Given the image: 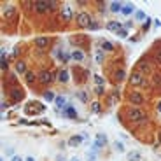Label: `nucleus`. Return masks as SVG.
Instances as JSON below:
<instances>
[{
  "label": "nucleus",
  "instance_id": "7c9ffc66",
  "mask_svg": "<svg viewBox=\"0 0 161 161\" xmlns=\"http://www.w3.org/2000/svg\"><path fill=\"white\" fill-rule=\"evenodd\" d=\"M86 158H88V161H96V152H93V151L88 152V156Z\"/></svg>",
  "mask_w": 161,
  "mask_h": 161
},
{
  "label": "nucleus",
  "instance_id": "1a4fd4ad",
  "mask_svg": "<svg viewBox=\"0 0 161 161\" xmlns=\"http://www.w3.org/2000/svg\"><path fill=\"white\" fill-rule=\"evenodd\" d=\"M105 144H107V135L98 133V135H96V142H95V147H96V149H100V147H103Z\"/></svg>",
  "mask_w": 161,
  "mask_h": 161
},
{
  "label": "nucleus",
  "instance_id": "f3484780",
  "mask_svg": "<svg viewBox=\"0 0 161 161\" xmlns=\"http://www.w3.org/2000/svg\"><path fill=\"white\" fill-rule=\"evenodd\" d=\"M16 72L18 74H27V65H25V61H16Z\"/></svg>",
  "mask_w": 161,
  "mask_h": 161
},
{
  "label": "nucleus",
  "instance_id": "f257e3e1",
  "mask_svg": "<svg viewBox=\"0 0 161 161\" xmlns=\"http://www.w3.org/2000/svg\"><path fill=\"white\" fill-rule=\"evenodd\" d=\"M128 119L137 123V124H140V123L145 121V114H144L140 109H130V110H128Z\"/></svg>",
  "mask_w": 161,
  "mask_h": 161
},
{
  "label": "nucleus",
  "instance_id": "412c9836",
  "mask_svg": "<svg viewBox=\"0 0 161 161\" xmlns=\"http://www.w3.org/2000/svg\"><path fill=\"white\" fill-rule=\"evenodd\" d=\"M103 60H105V56H103V51H102V47H100V49H96V53H95V61L102 63Z\"/></svg>",
  "mask_w": 161,
  "mask_h": 161
},
{
  "label": "nucleus",
  "instance_id": "20e7f679",
  "mask_svg": "<svg viewBox=\"0 0 161 161\" xmlns=\"http://www.w3.org/2000/svg\"><path fill=\"white\" fill-rule=\"evenodd\" d=\"M130 84L135 86V88L144 84V74H142V72H140V70H133V72H131V74H130Z\"/></svg>",
  "mask_w": 161,
  "mask_h": 161
},
{
  "label": "nucleus",
  "instance_id": "dca6fc26",
  "mask_svg": "<svg viewBox=\"0 0 161 161\" xmlns=\"http://www.w3.org/2000/svg\"><path fill=\"white\" fill-rule=\"evenodd\" d=\"M47 44H49V39H47V37H37V39H35V46H37V47H46Z\"/></svg>",
  "mask_w": 161,
  "mask_h": 161
},
{
  "label": "nucleus",
  "instance_id": "cd10ccee",
  "mask_svg": "<svg viewBox=\"0 0 161 161\" xmlns=\"http://www.w3.org/2000/svg\"><path fill=\"white\" fill-rule=\"evenodd\" d=\"M21 96H23V93H21L19 90H12V98H14V100L21 98Z\"/></svg>",
  "mask_w": 161,
  "mask_h": 161
},
{
  "label": "nucleus",
  "instance_id": "a211bd4d",
  "mask_svg": "<svg viewBox=\"0 0 161 161\" xmlns=\"http://www.w3.org/2000/svg\"><path fill=\"white\" fill-rule=\"evenodd\" d=\"M140 152L139 151H131V152H128V161H140Z\"/></svg>",
  "mask_w": 161,
  "mask_h": 161
},
{
  "label": "nucleus",
  "instance_id": "4c0bfd02",
  "mask_svg": "<svg viewBox=\"0 0 161 161\" xmlns=\"http://www.w3.org/2000/svg\"><path fill=\"white\" fill-rule=\"evenodd\" d=\"M11 161H23V159L19 156H12V158H11Z\"/></svg>",
  "mask_w": 161,
  "mask_h": 161
},
{
  "label": "nucleus",
  "instance_id": "c756f323",
  "mask_svg": "<svg viewBox=\"0 0 161 161\" xmlns=\"http://www.w3.org/2000/svg\"><path fill=\"white\" fill-rule=\"evenodd\" d=\"M152 79H154V84L161 86V76H159V74H152Z\"/></svg>",
  "mask_w": 161,
  "mask_h": 161
},
{
  "label": "nucleus",
  "instance_id": "aec40b11",
  "mask_svg": "<svg viewBox=\"0 0 161 161\" xmlns=\"http://www.w3.org/2000/svg\"><path fill=\"white\" fill-rule=\"evenodd\" d=\"M110 11H112V12H119V11H123V2H112V4H110Z\"/></svg>",
  "mask_w": 161,
  "mask_h": 161
},
{
  "label": "nucleus",
  "instance_id": "c85d7f7f",
  "mask_svg": "<svg viewBox=\"0 0 161 161\" xmlns=\"http://www.w3.org/2000/svg\"><path fill=\"white\" fill-rule=\"evenodd\" d=\"M91 110H93V112H100V110H102L100 103H98V102H93V105H91Z\"/></svg>",
  "mask_w": 161,
  "mask_h": 161
},
{
  "label": "nucleus",
  "instance_id": "4468645a",
  "mask_svg": "<svg viewBox=\"0 0 161 161\" xmlns=\"http://www.w3.org/2000/svg\"><path fill=\"white\" fill-rule=\"evenodd\" d=\"M56 79H58L60 82H63V84H65V82H68L70 76H68V72H67V70H60V72H58V76H56Z\"/></svg>",
  "mask_w": 161,
  "mask_h": 161
},
{
  "label": "nucleus",
  "instance_id": "473e14b6",
  "mask_svg": "<svg viewBox=\"0 0 161 161\" xmlns=\"http://www.w3.org/2000/svg\"><path fill=\"white\" fill-rule=\"evenodd\" d=\"M98 28H100V25H98V23H91V25H90V28H88V30H98Z\"/></svg>",
  "mask_w": 161,
  "mask_h": 161
},
{
  "label": "nucleus",
  "instance_id": "9b49d317",
  "mask_svg": "<svg viewBox=\"0 0 161 161\" xmlns=\"http://www.w3.org/2000/svg\"><path fill=\"white\" fill-rule=\"evenodd\" d=\"M139 68H140V70H144L145 74H151V72H152V68H151V65H149V61H147V60H144V58L139 61Z\"/></svg>",
  "mask_w": 161,
  "mask_h": 161
},
{
  "label": "nucleus",
  "instance_id": "39448f33",
  "mask_svg": "<svg viewBox=\"0 0 161 161\" xmlns=\"http://www.w3.org/2000/svg\"><path fill=\"white\" fill-rule=\"evenodd\" d=\"M128 102H131L133 105H142L145 102V98H144V95H140L139 91H131V93H128Z\"/></svg>",
  "mask_w": 161,
  "mask_h": 161
},
{
  "label": "nucleus",
  "instance_id": "0eeeda50",
  "mask_svg": "<svg viewBox=\"0 0 161 161\" xmlns=\"http://www.w3.org/2000/svg\"><path fill=\"white\" fill-rule=\"evenodd\" d=\"M60 18H61V21H63V23H68L72 18H74V12L70 11V7H63L61 16H60Z\"/></svg>",
  "mask_w": 161,
  "mask_h": 161
},
{
  "label": "nucleus",
  "instance_id": "bb28decb",
  "mask_svg": "<svg viewBox=\"0 0 161 161\" xmlns=\"http://www.w3.org/2000/svg\"><path fill=\"white\" fill-rule=\"evenodd\" d=\"M117 35H119L121 39H126V37H128V30H126V28H121V30L117 32Z\"/></svg>",
  "mask_w": 161,
  "mask_h": 161
},
{
  "label": "nucleus",
  "instance_id": "7ed1b4c3",
  "mask_svg": "<svg viewBox=\"0 0 161 161\" xmlns=\"http://www.w3.org/2000/svg\"><path fill=\"white\" fill-rule=\"evenodd\" d=\"M77 25H79L80 28H90V25L93 21H91V16L90 14H86V12H79L77 14V18H76Z\"/></svg>",
  "mask_w": 161,
  "mask_h": 161
},
{
  "label": "nucleus",
  "instance_id": "b1692460",
  "mask_svg": "<svg viewBox=\"0 0 161 161\" xmlns=\"http://www.w3.org/2000/svg\"><path fill=\"white\" fill-rule=\"evenodd\" d=\"M25 77H27V82H28V84H32V82L35 80V74H33V72H27V74H25Z\"/></svg>",
  "mask_w": 161,
  "mask_h": 161
},
{
  "label": "nucleus",
  "instance_id": "f8f14e48",
  "mask_svg": "<svg viewBox=\"0 0 161 161\" xmlns=\"http://www.w3.org/2000/svg\"><path fill=\"white\" fill-rule=\"evenodd\" d=\"M121 28H123V27H121V23H119V21H109V23H107V30L114 32V33H117Z\"/></svg>",
  "mask_w": 161,
  "mask_h": 161
},
{
  "label": "nucleus",
  "instance_id": "79ce46f5",
  "mask_svg": "<svg viewBox=\"0 0 161 161\" xmlns=\"http://www.w3.org/2000/svg\"><path fill=\"white\" fill-rule=\"evenodd\" d=\"M68 161H79V158H70Z\"/></svg>",
  "mask_w": 161,
  "mask_h": 161
},
{
  "label": "nucleus",
  "instance_id": "c9c22d12",
  "mask_svg": "<svg viewBox=\"0 0 161 161\" xmlns=\"http://www.w3.org/2000/svg\"><path fill=\"white\" fill-rule=\"evenodd\" d=\"M0 65H2V70H5V68H7V60L2 58V63H0Z\"/></svg>",
  "mask_w": 161,
  "mask_h": 161
},
{
  "label": "nucleus",
  "instance_id": "5701e85b",
  "mask_svg": "<svg viewBox=\"0 0 161 161\" xmlns=\"http://www.w3.org/2000/svg\"><path fill=\"white\" fill-rule=\"evenodd\" d=\"M102 51H114V46L105 40V42H102Z\"/></svg>",
  "mask_w": 161,
  "mask_h": 161
},
{
  "label": "nucleus",
  "instance_id": "72a5a7b5",
  "mask_svg": "<svg viewBox=\"0 0 161 161\" xmlns=\"http://www.w3.org/2000/svg\"><path fill=\"white\" fill-rule=\"evenodd\" d=\"M95 80H96V84H102V86H103V77H100L98 74L95 76Z\"/></svg>",
  "mask_w": 161,
  "mask_h": 161
},
{
  "label": "nucleus",
  "instance_id": "f03ea898",
  "mask_svg": "<svg viewBox=\"0 0 161 161\" xmlns=\"http://www.w3.org/2000/svg\"><path fill=\"white\" fill-rule=\"evenodd\" d=\"M54 4H56V2H42V0H40V2H33V9L39 14H46L51 7H54Z\"/></svg>",
  "mask_w": 161,
  "mask_h": 161
},
{
  "label": "nucleus",
  "instance_id": "ea45409f",
  "mask_svg": "<svg viewBox=\"0 0 161 161\" xmlns=\"http://www.w3.org/2000/svg\"><path fill=\"white\" fill-rule=\"evenodd\" d=\"M25 161H35V158H33V156H28V158H27V159H25Z\"/></svg>",
  "mask_w": 161,
  "mask_h": 161
},
{
  "label": "nucleus",
  "instance_id": "a19ab883",
  "mask_svg": "<svg viewBox=\"0 0 161 161\" xmlns=\"http://www.w3.org/2000/svg\"><path fill=\"white\" fill-rule=\"evenodd\" d=\"M56 161H65V158H63V156H58V158H56Z\"/></svg>",
  "mask_w": 161,
  "mask_h": 161
},
{
  "label": "nucleus",
  "instance_id": "a878e982",
  "mask_svg": "<svg viewBox=\"0 0 161 161\" xmlns=\"http://www.w3.org/2000/svg\"><path fill=\"white\" fill-rule=\"evenodd\" d=\"M124 77H126L124 76V70H117L116 72V79L117 80H124Z\"/></svg>",
  "mask_w": 161,
  "mask_h": 161
},
{
  "label": "nucleus",
  "instance_id": "6e6552de",
  "mask_svg": "<svg viewBox=\"0 0 161 161\" xmlns=\"http://www.w3.org/2000/svg\"><path fill=\"white\" fill-rule=\"evenodd\" d=\"M72 60H74V61H77V63L84 61V51L74 49V51H72Z\"/></svg>",
  "mask_w": 161,
  "mask_h": 161
},
{
  "label": "nucleus",
  "instance_id": "ddd939ff",
  "mask_svg": "<svg viewBox=\"0 0 161 161\" xmlns=\"http://www.w3.org/2000/svg\"><path fill=\"white\" fill-rule=\"evenodd\" d=\"M63 114H65V117H70V119H76L77 117V110L72 107V105H68V107L63 110Z\"/></svg>",
  "mask_w": 161,
  "mask_h": 161
},
{
  "label": "nucleus",
  "instance_id": "f704fd0d",
  "mask_svg": "<svg viewBox=\"0 0 161 161\" xmlns=\"http://www.w3.org/2000/svg\"><path fill=\"white\" fill-rule=\"evenodd\" d=\"M116 149H117L119 152H123V151H124V145H123L121 142H116Z\"/></svg>",
  "mask_w": 161,
  "mask_h": 161
},
{
  "label": "nucleus",
  "instance_id": "58836bf2",
  "mask_svg": "<svg viewBox=\"0 0 161 161\" xmlns=\"http://www.w3.org/2000/svg\"><path fill=\"white\" fill-rule=\"evenodd\" d=\"M0 107H2V112H4L5 109H7V102H2V105H0Z\"/></svg>",
  "mask_w": 161,
  "mask_h": 161
},
{
  "label": "nucleus",
  "instance_id": "2f4dec72",
  "mask_svg": "<svg viewBox=\"0 0 161 161\" xmlns=\"http://www.w3.org/2000/svg\"><path fill=\"white\" fill-rule=\"evenodd\" d=\"M79 98L82 100V102H88V95H86L84 91H80V93H79Z\"/></svg>",
  "mask_w": 161,
  "mask_h": 161
},
{
  "label": "nucleus",
  "instance_id": "6ab92c4d",
  "mask_svg": "<svg viewBox=\"0 0 161 161\" xmlns=\"http://www.w3.org/2000/svg\"><path fill=\"white\" fill-rule=\"evenodd\" d=\"M121 12H123V14H126V16H130V14L131 12H137V11H135V7H133V5H128V4H126V5H123V11H121Z\"/></svg>",
  "mask_w": 161,
  "mask_h": 161
},
{
  "label": "nucleus",
  "instance_id": "4be33fe9",
  "mask_svg": "<svg viewBox=\"0 0 161 161\" xmlns=\"http://www.w3.org/2000/svg\"><path fill=\"white\" fill-rule=\"evenodd\" d=\"M135 19H137V21H144V19H147V18H145V12H144V11H137V12H135Z\"/></svg>",
  "mask_w": 161,
  "mask_h": 161
},
{
  "label": "nucleus",
  "instance_id": "e433bc0d",
  "mask_svg": "<svg viewBox=\"0 0 161 161\" xmlns=\"http://www.w3.org/2000/svg\"><path fill=\"white\" fill-rule=\"evenodd\" d=\"M156 61H159V63H161V49L156 53Z\"/></svg>",
  "mask_w": 161,
  "mask_h": 161
},
{
  "label": "nucleus",
  "instance_id": "393cba45",
  "mask_svg": "<svg viewBox=\"0 0 161 161\" xmlns=\"http://www.w3.org/2000/svg\"><path fill=\"white\" fill-rule=\"evenodd\" d=\"M44 98L47 100V102H53V100H56V96H54L51 91H46V93H44Z\"/></svg>",
  "mask_w": 161,
  "mask_h": 161
},
{
  "label": "nucleus",
  "instance_id": "423d86ee",
  "mask_svg": "<svg viewBox=\"0 0 161 161\" xmlns=\"http://www.w3.org/2000/svg\"><path fill=\"white\" fill-rule=\"evenodd\" d=\"M39 80L42 82V84H49L51 80H53V74H51L49 70H42L39 74Z\"/></svg>",
  "mask_w": 161,
  "mask_h": 161
},
{
  "label": "nucleus",
  "instance_id": "9d476101",
  "mask_svg": "<svg viewBox=\"0 0 161 161\" xmlns=\"http://www.w3.org/2000/svg\"><path fill=\"white\" fill-rule=\"evenodd\" d=\"M54 103H56V107L61 109V110H65V109L68 107V103H67V98L65 96H56V100H54Z\"/></svg>",
  "mask_w": 161,
  "mask_h": 161
},
{
  "label": "nucleus",
  "instance_id": "2eb2a0df",
  "mask_svg": "<svg viewBox=\"0 0 161 161\" xmlns=\"http://www.w3.org/2000/svg\"><path fill=\"white\" fill-rule=\"evenodd\" d=\"M82 135H76V137H72L70 140H68V145H72V147H77V145H80V142H82Z\"/></svg>",
  "mask_w": 161,
  "mask_h": 161
},
{
  "label": "nucleus",
  "instance_id": "37998d69",
  "mask_svg": "<svg viewBox=\"0 0 161 161\" xmlns=\"http://www.w3.org/2000/svg\"><path fill=\"white\" fill-rule=\"evenodd\" d=\"M158 112H161V102L158 103Z\"/></svg>",
  "mask_w": 161,
  "mask_h": 161
}]
</instances>
